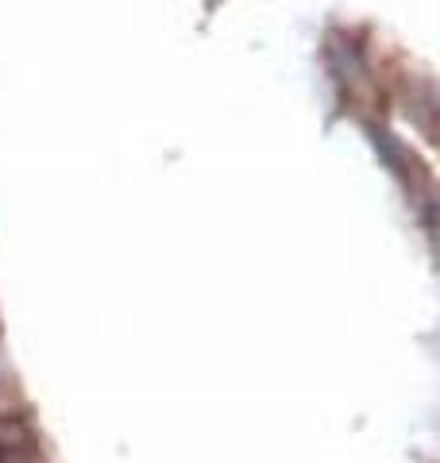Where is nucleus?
Here are the masks:
<instances>
[{"label": "nucleus", "mask_w": 440, "mask_h": 463, "mask_svg": "<svg viewBox=\"0 0 440 463\" xmlns=\"http://www.w3.org/2000/svg\"><path fill=\"white\" fill-rule=\"evenodd\" d=\"M406 112L414 116V124L421 128V136L433 143V112H436V93H433V81H429V78H421V81H417V93L409 90V97H406Z\"/></svg>", "instance_id": "2"}, {"label": "nucleus", "mask_w": 440, "mask_h": 463, "mask_svg": "<svg viewBox=\"0 0 440 463\" xmlns=\"http://www.w3.org/2000/svg\"><path fill=\"white\" fill-rule=\"evenodd\" d=\"M16 410H27L24 398H20V390H16V383H0V417L16 413Z\"/></svg>", "instance_id": "3"}, {"label": "nucleus", "mask_w": 440, "mask_h": 463, "mask_svg": "<svg viewBox=\"0 0 440 463\" xmlns=\"http://www.w3.org/2000/svg\"><path fill=\"white\" fill-rule=\"evenodd\" d=\"M39 444V432H35V421L27 410H16L8 417H0V459H8L12 452H20V448H32Z\"/></svg>", "instance_id": "1"}, {"label": "nucleus", "mask_w": 440, "mask_h": 463, "mask_svg": "<svg viewBox=\"0 0 440 463\" xmlns=\"http://www.w3.org/2000/svg\"><path fill=\"white\" fill-rule=\"evenodd\" d=\"M0 383H16V374H12V364H8L5 344H0Z\"/></svg>", "instance_id": "5"}, {"label": "nucleus", "mask_w": 440, "mask_h": 463, "mask_svg": "<svg viewBox=\"0 0 440 463\" xmlns=\"http://www.w3.org/2000/svg\"><path fill=\"white\" fill-rule=\"evenodd\" d=\"M0 463H47V459H43L39 444H32V448H20V452H12L8 459H0Z\"/></svg>", "instance_id": "4"}]
</instances>
